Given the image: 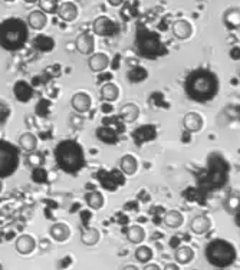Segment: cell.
Segmentation results:
<instances>
[{"instance_id": "cell-34", "label": "cell", "mask_w": 240, "mask_h": 270, "mask_svg": "<svg viewBox=\"0 0 240 270\" xmlns=\"http://www.w3.org/2000/svg\"><path fill=\"white\" fill-rule=\"evenodd\" d=\"M237 76H239V79H240V69H239V71H237Z\"/></svg>"}, {"instance_id": "cell-17", "label": "cell", "mask_w": 240, "mask_h": 270, "mask_svg": "<svg viewBox=\"0 0 240 270\" xmlns=\"http://www.w3.org/2000/svg\"><path fill=\"white\" fill-rule=\"evenodd\" d=\"M19 147L22 148L26 153H32L36 151L38 148V138L32 132H25L19 137Z\"/></svg>"}, {"instance_id": "cell-4", "label": "cell", "mask_w": 240, "mask_h": 270, "mask_svg": "<svg viewBox=\"0 0 240 270\" xmlns=\"http://www.w3.org/2000/svg\"><path fill=\"white\" fill-rule=\"evenodd\" d=\"M71 105H72V108H74L78 114H85L92 107L91 97L88 94H85V92H78L71 99Z\"/></svg>"}, {"instance_id": "cell-6", "label": "cell", "mask_w": 240, "mask_h": 270, "mask_svg": "<svg viewBox=\"0 0 240 270\" xmlns=\"http://www.w3.org/2000/svg\"><path fill=\"white\" fill-rule=\"evenodd\" d=\"M109 65V56L104 52H98L94 53L88 59V68L91 69L92 72H102L105 71Z\"/></svg>"}, {"instance_id": "cell-15", "label": "cell", "mask_w": 240, "mask_h": 270, "mask_svg": "<svg viewBox=\"0 0 240 270\" xmlns=\"http://www.w3.org/2000/svg\"><path fill=\"white\" fill-rule=\"evenodd\" d=\"M119 167H121V171L124 172L125 175H134L138 170V161L131 154H125L119 161Z\"/></svg>"}, {"instance_id": "cell-12", "label": "cell", "mask_w": 240, "mask_h": 270, "mask_svg": "<svg viewBox=\"0 0 240 270\" xmlns=\"http://www.w3.org/2000/svg\"><path fill=\"white\" fill-rule=\"evenodd\" d=\"M119 115H121V118H123L127 124H133L135 123V121L138 119V116H140V108H138V105L133 104V102L125 104V105H123L121 109H119Z\"/></svg>"}, {"instance_id": "cell-14", "label": "cell", "mask_w": 240, "mask_h": 270, "mask_svg": "<svg viewBox=\"0 0 240 270\" xmlns=\"http://www.w3.org/2000/svg\"><path fill=\"white\" fill-rule=\"evenodd\" d=\"M224 25L230 29H239L240 27V8L227 9L223 13Z\"/></svg>"}, {"instance_id": "cell-23", "label": "cell", "mask_w": 240, "mask_h": 270, "mask_svg": "<svg viewBox=\"0 0 240 270\" xmlns=\"http://www.w3.org/2000/svg\"><path fill=\"white\" fill-rule=\"evenodd\" d=\"M134 257H135V260L138 263L145 264V263L151 262V259H153V250H151V247H148V246H140V247L135 250Z\"/></svg>"}, {"instance_id": "cell-29", "label": "cell", "mask_w": 240, "mask_h": 270, "mask_svg": "<svg viewBox=\"0 0 240 270\" xmlns=\"http://www.w3.org/2000/svg\"><path fill=\"white\" fill-rule=\"evenodd\" d=\"M108 3L111 5V6H121L123 3H124V0H108Z\"/></svg>"}, {"instance_id": "cell-8", "label": "cell", "mask_w": 240, "mask_h": 270, "mask_svg": "<svg viewBox=\"0 0 240 270\" xmlns=\"http://www.w3.org/2000/svg\"><path fill=\"white\" fill-rule=\"evenodd\" d=\"M183 127L189 132H199L203 128V118L197 112H189L183 118Z\"/></svg>"}, {"instance_id": "cell-31", "label": "cell", "mask_w": 240, "mask_h": 270, "mask_svg": "<svg viewBox=\"0 0 240 270\" xmlns=\"http://www.w3.org/2000/svg\"><path fill=\"white\" fill-rule=\"evenodd\" d=\"M26 3H29V5H32V3H36L38 0H25Z\"/></svg>"}, {"instance_id": "cell-35", "label": "cell", "mask_w": 240, "mask_h": 270, "mask_svg": "<svg viewBox=\"0 0 240 270\" xmlns=\"http://www.w3.org/2000/svg\"><path fill=\"white\" fill-rule=\"evenodd\" d=\"M5 2H15V0H5Z\"/></svg>"}, {"instance_id": "cell-3", "label": "cell", "mask_w": 240, "mask_h": 270, "mask_svg": "<svg viewBox=\"0 0 240 270\" xmlns=\"http://www.w3.org/2000/svg\"><path fill=\"white\" fill-rule=\"evenodd\" d=\"M75 46H76V50L79 53H82V55H92V52L95 49V38L92 36L91 33H82V35H79L76 38Z\"/></svg>"}, {"instance_id": "cell-24", "label": "cell", "mask_w": 240, "mask_h": 270, "mask_svg": "<svg viewBox=\"0 0 240 270\" xmlns=\"http://www.w3.org/2000/svg\"><path fill=\"white\" fill-rule=\"evenodd\" d=\"M39 8L45 13H56L59 8L58 0H38Z\"/></svg>"}, {"instance_id": "cell-20", "label": "cell", "mask_w": 240, "mask_h": 270, "mask_svg": "<svg viewBox=\"0 0 240 270\" xmlns=\"http://www.w3.org/2000/svg\"><path fill=\"white\" fill-rule=\"evenodd\" d=\"M127 238L133 245H141L145 238V231L138 224H133L127 229Z\"/></svg>"}, {"instance_id": "cell-28", "label": "cell", "mask_w": 240, "mask_h": 270, "mask_svg": "<svg viewBox=\"0 0 240 270\" xmlns=\"http://www.w3.org/2000/svg\"><path fill=\"white\" fill-rule=\"evenodd\" d=\"M164 269H167V270H178V269H180V266H178L177 263H168V264H166V266H164Z\"/></svg>"}, {"instance_id": "cell-27", "label": "cell", "mask_w": 240, "mask_h": 270, "mask_svg": "<svg viewBox=\"0 0 240 270\" xmlns=\"http://www.w3.org/2000/svg\"><path fill=\"white\" fill-rule=\"evenodd\" d=\"M144 270H160V266L158 264H154V263H145L144 264V267H142Z\"/></svg>"}, {"instance_id": "cell-10", "label": "cell", "mask_w": 240, "mask_h": 270, "mask_svg": "<svg viewBox=\"0 0 240 270\" xmlns=\"http://www.w3.org/2000/svg\"><path fill=\"white\" fill-rule=\"evenodd\" d=\"M50 237L58 243H64L71 237V227L65 223H55L49 230Z\"/></svg>"}, {"instance_id": "cell-18", "label": "cell", "mask_w": 240, "mask_h": 270, "mask_svg": "<svg viewBox=\"0 0 240 270\" xmlns=\"http://www.w3.org/2000/svg\"><path fill=\"white\" fill-rule=\"evenodd\" d=\"M223 208L226 210V213L234 214L240 210V194L236 191L229 193L227 197L224 198L223 201Z\"/></svg>"}, {"instance_id": "cell-33", "label": "cell", "mask_w": 240, "mask_h": 270, "mask_svg": "<svg viewBox=\"0 0 240 270\" xmlns=\"http://www.w3.org/2000/svg\"><path fill=\"white\" fill-rule=\"evenodd\" d=\"M196 2H199V3H203V2H206V0H196Z\"/></svg>"}, {"instance_id": "cell-5", "label": "cell", "mask_w": 240, "mask_h": 270, "mask_svg": "<svg viewBox=\"0 0 240 270\" xmlns=\"http://www.w3.org/2000/svg\"><path fill=\"white\" fill-rule=\"evenodd\" d=\"M171 32H173V35L177 39L186 41V39L190 38L191 33H193V26H191L189 20H186V19H178V20H175L173 26H171Z\"/></svg>"}, {"instance_id": "cell-19", "label": "cell", "mask_w": 240, "mask_h": 270, "mask_svg": "<svg viewBox=\"0 0 240 270\" xmlns=\"http://www.w3.org/2000/svg\"><path fill=\"white\" fill-rule=\"evenodd\" d=\"M183 221V214L178 212V210H168L166 214H164V226L168 227V229H178L182 227Z\"/></svg>"}, {"instance_id": "cell-16", "label": "cell", "mask_w": 240, "mask_h": 270, "mask_svg": "<svg viewBox=\"0 0 240 270\" xmlns=\"http://www.w3.org/2000/svg\"><path fill=\"white\" fill-rule=\"evenodd\" d=\"M174 259L178 264H189L194 259V250L187 245L180 246L174 253Z\"/></svg>"}, {"instance_id": "cell-2", "label": "cell", "mask_w": 240, "mask_h": 270, "mask_svg": "<svg viewBox=\"0 0 240 270\" xmlns=\"http://www.w3.org/2000/svg\"><path fill=\"white\" fill-rule=\"evenodd\" d=\"M190 231L193 234H206L212 229V220L210 217H207L204 214H199L196 217H193L190 220Z\"/></svg>"}, {"instance_id": "cell-1", "label": "cell", "mask_w": 240, "mask_h": 270, "mask_svg": "<svg viewBox=\"0 0 240 270\" xmlns=\"http://www.w3.org/2000/svg\"><path fill=\"white\" fill-rule=\"evenodd\" d=\"M92 31L98 36H111L115 33V23L107 16L97 17L92 23Z\"/></svg>"}, {"instance_id": "cell-25", "label": "cell", "mask_w": 240, "mask_h": 270, "mask_svg": "<svg viewBox=\"0 0 240 270\" xmlns=\"http://www.w3.org/2000/svg\"><path fill=\"white\" fill-rule=\"evenodd\" d=\"M27 163L31 164L32 167H39L43 164V157L41 154H38V153H29V157H27Z\"/></svg>"}, {"instance_id": "cell-22", "label": "cell", "mask_w": 240, "mask_h": 270, "mask_svg": "<svg viewBox=\"0 0 240 270\" xmlns=\"http://www.w3.org/2000/svg\"><path fill=\"white\" fill-rule=\"evenodd\" d=\"M100 231L95 227H89V229H85L81 233V242L85 246H95L100 242Z\"/></svg>"}, {"instance_id": "cell-11", "label": "cell", "mask_w": 240, "mask_h": 270, "mask_svg": "<svg viewBox=\"0 0 240 270\" xmlns=\"http://www.w3.org/2000/svg\"><path fill=\"white\" fill-rule=\"evenodd\" d=\"M27 25L31 29L34 31H42L45 26L48 25V17H46V13L42 12V10H34L29 13L27 16Z\"/></svg>"}, {"instance_id": "cell-32", "label": "cell", "mask_w": 240, "mask_h": 270, "mask_svg": "<svg viewBox=\"0 0 240 270\" xmlns=\"http://www.w3.org/2000/svg\"><path fill=\"white\" fill-rule=\"evenodd\" d=\"M2 190H3V183L0 181V193H2Z\"/></svg>"}, {"instance_id": "cell-21", "label": "cell", "mask_w": 240, "mask_h": 270, "mask_svg": "<svg viewBox=\"0 0 240 270\" xmlns=\"http://www.w3.org/2000/svg\"><path fill=\"white\" fill-rule=\"evenodd\" d=\"M85 200H86V204L92 210H100L105 204V198L101 194L100 191H91L85 196Z\"/></svg>"}, {"instance_id": "cell-9", "label": "cell", "mask_w": 240, "mask_h": 270, "mask_svg": "<svg viewBox=\"0 0 240 270\" xmlns=\"http://www.w3.org/2000/svg\"><path fill=\"white\" fill-rule=\"evenodd\" d=\"M56 13H58L59 17H61L64 22L71 23V22L76 20V17H78V8H76V5L72 3V2H65V3L59 5Z\"/></svg>"}, {"instance_id": "cell-13", "label": "cell", "mask_w": 240, "mask_h": 270, "mask_svg": "<svg viewBox=\"0 0 240 270\" xmlns=\"http://www.w3.org/2000/svg\"><path fill=\"white\" fill-rule=\"evenodd\" d=\"M100 97L102 101H107V102H114L115 99H118L119 97V88L116 86L115 83H104L100 89Z\"/></svg>"}, {"instance_id": "cell-7", "label": "cell", "mask_w": 240, "mask_h": 270, "mask_svg": "<svg viewBox=\"0 0 240 270\" xmlns=\"http://www.w3.org/2000/svg\"><path fill=\"white\" fill-rule=\"evenodd\" d=\"M15 249L17 250V253L31 254L36 249V240L31 234H22L17 237Z\"/></svg>"}, {"instance_id": "cell-26", "label": "cell", "mask_w": 240, "mask_h": 270, "mask_svg": "<svg viewBox=\"0 0 240 270\" xmlns=\"http://www.w3.org/2000/svg\"><path fill=\"white\" fill-rule=\"evenodd\" d=\"M194 86H196V89L199 91V92H207L208 88H210V83H208V81L204 79V78H200L199 81L196 82Z\"/></svg>"}, {"instance_id": "cell-30", "label": "cell", "mask_w": 240, "mask_h": 270, "mask_svg": "<svg viewBox=\"0 0 240 270\" xmlns=\"http://www.w3.org/2000/svg\"><path fill=\"white\" fill-rule=\"evenodd\" d=\"M124 269H133V270H137V269H138V266H130V264H128V266H124Z\"/></svg>"}]
</instances>
